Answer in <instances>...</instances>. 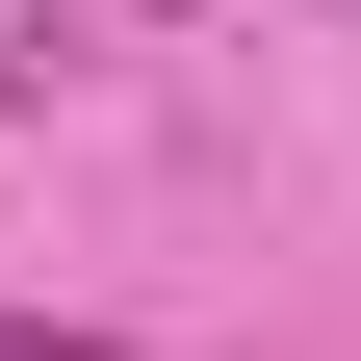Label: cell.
<instances>
[{
  "label": "cell",
  "instance_id": "6da1fadb",
  "mask_svg": "<svg viewBox=\"0 0 361 361\" xmlns=\"http://www.w3.org/2000/svg\"><path fill=\"white\" fill-rule=\"evenodd\" d=\"M0 361H129V336H52V310H0Z\"/></svg>",
  "mask_w": 361,
  "mask_h": 361
}]
</instances>
